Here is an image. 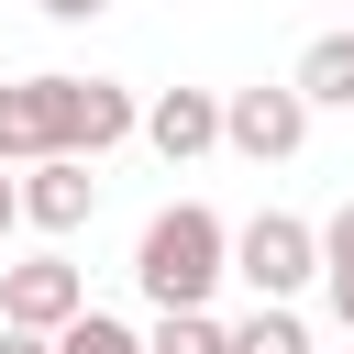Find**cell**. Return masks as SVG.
Wrapping results in <instances>:
<instances>
[{
	"mask_svg": "<svg viewBox=\"0 0 354 354\" xmlns=\"http://www.w3.org/2000/svg\"><path fill=\"white\" fill-rule=\"evenodd\" d=\"M343 354H354V343H343Z\"/></svg>",
	"mask_w": 354,
	"mask_h": 354,
	"instance_id": "obj_16",
	"label": "cell"
},
{
	"mask_svg": "<svg viewBox=\"0 0 354 354\" xmlns=\"http://www.w3.org/2000/svg\"><path fill=\"white\" fill-rule=\"evenodd\" d=\"M144 144H155L166 166H199V155L221 144V88H155V100H144Z\"/></svg>",
	"mask_w": 354,
	"mask_h": 354,
	"instance_id": "obj_6",
	"label": "cell"
},
{
	"mask_svg": "<svg viewBox=\"0 0 354 354\" xmlns=\"http://www.w3.org/2000/svg\"><path fill=\"white\" fill-rule=\"evenodd\" d=\"M288 88H299L310 111H354V22H343V33H310V44H299V77H288Z\"/></svg>",
	"mask_w": 354,
	"mask_h": 354,
	"instance_id": "obj_8",
	"label": "cell"
},
{
	"mask_svg": "<svg viewBox=\"0 0 354 354\" xmlns=\"http://www.w3.org/2000/svg\"><path fill=\"white\" fill-rule=\"evenodd\" d=\"M0 354H55V332H11L0 321Z\"/></svg>",
	"mask_w": 354,
	"mask_h": 354,
	"instance_id": "obj_15",
	"label": "cell"
},
{
	"mask_svg": "<svg viewBox=\"0 0 354 354\" xmlns=\"http://www.w3.org/2000/svg\"><path fill=\"white\" fill-rule=\"evenodd\" d=\"M144 343H155V354H232V321H210V310H155Z\"/></svg>",
	"mask_w": 354,
	"mask_h": 354,
	"instance_id": "obj_11",
	"label": "cell"
},
{
	"mask_svg": "<svg viewBox=\"0 0 354 354\" xmlns=\"http://www.w3.org/2000/svg\"><path fill=\"white\" fill-rule=\"evenodd\" d=\"M22 232V166H0V243Z\"/></svg>",
	"mask_w": 354,
	"mask_h": 354,
	"instance_id": "obj_13",
	"label": "cell"
},
{
	"mask_svg": "<svg viewBox=\"0 0 354 354\" xmlns=\"http://www.w3.org/2000/svg\"><path fill=\"white\" fill-rule=\"evenodd\" d=\"M144 133V100L122 77H77V66H44V77H0V166H44V155H111Z\"/></svg>",
	"mask_w": 354,
	"mask_h": 354,
	"instance_id": "obj_1",
	"label": "cell"
},
{
	"mask_svg": "<svg viewBox=\"0 0 354 354\" xmlns=\"http://www.w3.org/2000/svg\"><path fill=\"white\" fill-rule=\"evenodd\" d=\"M88 310V277L66 266V254H22V266H0V321L11 332H66Z\"/></svg>",
	"mask_w": 354,
	"mask_h": 354,
	"instance_id": "obj_5",
	"label": "cell"
},
{
	"mask_svg": "<svg viewBox=\"0 0 354 354\" xmlns=\"http://www.w3.org/2000/svg\"><path fill=\"white\" fill-rule=\"evenodd\" d=\"M33 11H44V22H100L111 0H33Z\"/></svg>",
	"mask_w": 354,
	"mask_h": 354,
	"instance_id": "obj_14",
	"label": "cell"
},
{
	"mask_svg": "<svg viewBox=\"0 0 354 354\" xmlns=\"http://www.w3.org/2000/svg\"><path fill=\"white\" fill-rule=\"evenodd\" d=\"M321 299H332V321H343V343H354V199L321 221Z\"/></svg>",
	"mask_w": 354,
	"mask_h": 354,
	"instance_id": "obj_10",
	"label": "cell"
},
{
	"mask_svg": "<svg viewBox=\"0 0 354 354\" xmlns=\"http://www.w3.org/2000/svg\"><path fill=\"white\" fill-rule=\"evenodd\" d=\"M310 122H321V111H310L288 77H277V88H221V144L254 155V166H288V155L310 144Z\"/></svg>",
	"mask_w": 354,
	"mask_h": 354,
	"instance_id": "obj_4",
	"label": "cell"
},
{
	"mask_svg": "<svg viewBox=\"0 0 354 354\" xmlns=\"http://www.w3.org/2000/svg\"><path fill=\"white\" fill-rule=\"evenodd\" d=\"M55 354H155V343H144L122 310H77V321L55 332Z\"/></svg>",
	"mask_w": 354,
	"mask_h": 354,
	"instance_id": "obj_12",
	"label": "cell"
},
{
	"mask_svg": "<svg viewBox=\"0 0 354 354\" xmlns=\"http://www.w3.org/2000/svg\"><path fill=\"white\" fill-rule=\"evenodd\" d=\"M221 277H232V221L199 210V199H166V210L144 221V243H133V288H144L155 310H210Z\"/></svg>",
	"mask_w": 354,
	"mask_h": 354,
	"instance_id": "obj_2",
	"label": "cell"
},
{
	"mask_svg": "<svg viewBox=\"0 0 354 354\" xmlns=\"http://www.w3.org/2000/svg\"><path fill=\"white\" fill-rule=\"evenodd\" d=\"M88 210H100L88 155H44V166H22V221H33V232H55V243H66Z\"/></svg>",
	"mask_w": 354,
	"mask_h": 354,
	"instance_id": "obj_7",
	"label": "cell"
},
{
	"mask_svg": "<svg viewBox=\"0 0 354 354\" xmlns=\"http://www.w3.org/2000/svg\"><path fill=\"white\" fill-rule=\"evenodd\" d=\"M232 354H321V343H310L299 299H254V310L232 321Z\"/></svg>",
	"mask_w": 354,
	"mask_h": 354,
	"instance_id": "obj_9",
	"label": "cell"
},
{
	"mask_svg": "<svg viewBox=\"0 0 354 354\" xmlns=\"http://www.w3.org/2000/svg\"><path fill=\"white\" fill-rule=\"evenodd\" d=\"M232 277H243L254 299H310V288H321V221L254 210V221L232 232Z\"/></svg>",
	"mask_w": 354,
	"mask_h": 354,
	"instance_id": "obj_3",
	"label": "cell"
}]
</instances>
